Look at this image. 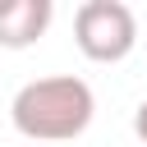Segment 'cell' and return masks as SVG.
Instances as JSON below:
<instances>
[{
	"instance_id": "obj_1",
	"label": "cell",
	"mask_w": 147,
	"mask_h": 147,
	"mask_svg": "<svg viewBox=\"0 0 147 147\" xmlns=\"http://www.w3.org/2000/svg\"><path fill=\"white\" fill-rule=\"evenodd\" d=\"M92 115H96V96L74 74L32 78L9 101L14 129L23 138H32V142H69V138H78L92 124Z\"/></svg>"
},
{
	"instance_id": "obj_3",
	"label": "cell",
	"mask_w": 147,
	"mask_h": 147,
	"mask_svg": "<svg viewBox=\"0 0 147 147\" xmlns=\"http://www.w3.org/2000/svg\"><path fill=\"white\" fill-rule=\"evenodd\" d=\"M55 18L51 0H0V46L5 51H28L46 37Z\"/></svg>"
},
{
	"instance_id": "obj_4",
	"label": "cell",
	"mask_w": 147,
	"mask_h": 147,
	"mask_svg": "<svg viewBox=\"0 0 147 147\" xmlns=\"http://www.w3.org/2000/svg\"><path fill=\"white\" fill-rule=\"evenodd\" d=\"M133 133H138V142L147 147V101H138V110H133Z\"/></svg>"
},
{
	"instance_id": "obj_2",
	"label": "cell",
	"mask_w": 147,
	"mask_h": 147,
	"mask_svg": "<svg viewBox=\"0 0 147 147\" xmlns=\"http://www.w3.org/2000/svg\"><path fill=\"white\" fill-rule=\"evenodd\" d=\"M74 41L96 64H119L138 46V18L124 0H83L74 14Z\"/></svg>"
}]
</instances>
